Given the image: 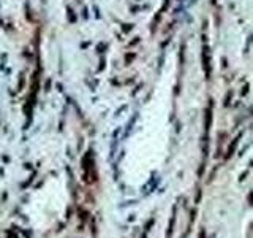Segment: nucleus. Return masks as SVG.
<instances>
[{
	"mask_svg": "<svg viewBox=\"0 0 253 238\" xmlns=\"http://www.w3.org/2000/svg\"><path fill=\"white\" fill-rule=\"evenodd\" d=\"M174 221H176V208H172V214H171V221H169V229H168L166 238H171V235H172V229H174Z\"/></svg>",
	"mask_w": 253,
	"mask_h": 238,
	"instance_id": "f257e3e1",
	"label": "nucleus"
}]
</instances>
